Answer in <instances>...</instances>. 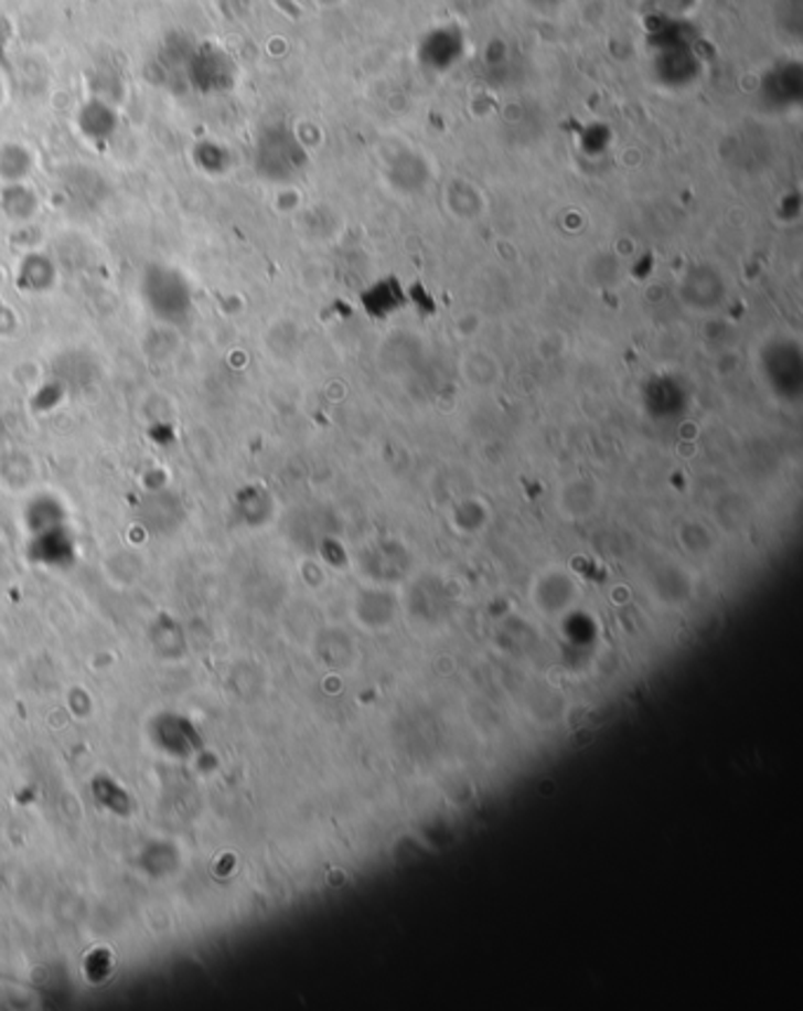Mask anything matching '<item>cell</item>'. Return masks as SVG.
<instances>
[{"mask_svg":"<svg viewBox=\"0 0 803 1011\" xmlns=\"http://www.w3.org/2000/svg\"><path fill=\"white\" fill-rule=\"evenodd\" d=\"M184 74L189 85L203 95L229 91L236 81V66L226 52L213 43H203L191 50Z\"/></svg>","mask_w":803,"mask_h":1011,"instance_id":"cell-1","label":"cell"},{"mask_svg":"<svg viewBox=\"0 0 803 1011\" xmlns=\"http://www.w3.org/2000/svg\"><path fill=\"white\" fill-rule=\"evenodd\" d=\"M78 124H81V130L90 139H104V137H111V132L116 130V114L107 102L95 97L81 109Z\"/></svg>","mask_w":803,"mask_h":1011,"instance_id":"cell-2","label":"cell"},{"mask_svg":"<svg viewBox=\"0 0 803 1011\" xmlns=\"http://www.w3.org/2000/svg\"><path fill=\"white\" fill-rule=\"evenodd\" d=\"M8 39H10V31H8V22L3 20V17H0V60L6 57V47H8Z\"/></svg>","mask_w":803,"mask_h":1011,"instance_id":"cell-3","label":"cell"},{"mask_svg":"<svg viewBox=\"0 0 803 1011\" xmlns=\"http://www.w3.org/2000/svg\"><path fill=\"white\" fill-rule=\"evenodd\" d=\"M0 99H3V83H0Z\"/></svg>","mask_w":803,"mask_h":1011,"instance_id":"cell-4","label":"cell"}]
</instances>
